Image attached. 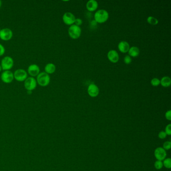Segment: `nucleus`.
<instances>
[{"label":"nucleus","instance_id":"nucleus-9","mask_svg":"<svg viewBox=\"0 0 171 171\" xmlns=\"http://www.w3.org/2000/svg\"><path fill=\"white\" fill-rule=\"evenodd\" d=\"M63 21L65 24L68 25H72L75 22V16L70 12L65 13L62 17Z\"/></svg>","mask_w":171,"mask_h":171},{"label":"nucleus","instance_id":"nucleus-16","mask_svg":"<svg viewBox=\"0 0 171 171\" xmlns=\"http://www.w3.org/2000/svg\"><path fill=\"white\" fill-rule=\"evenodd\" d=\"M56 70V66L54 64L52 63H49L46 64L45 67V71L46 73L50 74L54 72Z\"/></svg>","mask_w":171,"mask_h":171},{"label":"nucleus","instance_id":"nucleus-24","mask_svg":"<svg viewBox=\"0 0 171 171\" xmlns=\"http://www.w3.org/2000/svg\"><path fill=\"white\" fill-rule=\"evenodd\" d=\"M171 125L169 124L168 125H167L165 127V132L167 134V135L170 136L171 135Z\"/></svg>","mask_w":171,"mask_h":171},{"label":"nucleus","instance_id":"nucleus-27","mask_svg":"<svg viewBox=\"0 0 171 171\" xmlns=\"http://www.w3.org/2000/svg\"><path fill=\"white\" fill-rule=\"evenodd\" d=\"M165 118L169 121L171 120V110H169L167 111L165 114Z\"/></svg>","mask_w":171,"mask_h":171},{"label":"nucleus","instance_id":"nucleus-4","mask_svg":"<svg viewBox=\"0 0 171 171\" xmlns=\"http://www.w3.org/2000/svg\"><path fill=\"white\" fill-rule=\"evenodd\" d=\"M70 37L73 39H77L80 37L81 33L80 27L76 25H72L68 30Z\"/></svg>","mask_w":171,"mask_h":171},{"label":"nucleus","instance_id":"nucleus-15","mask_svg":"<svg viewBox=\"0 0 171 171\" xmlns=\"http://www.w3.org/2000/svg\"><path fill=\"white\" fill-rule=\"evenodd\" d=\"M86 8L89 11H94L98 8V2L95 0H89L86 4Z\"/></svg>","mask_w":171,"mask_h":171},{"label":"nucleus","instance_id":"nucleus-25","mask_svg":"<svg viewBox=\"0 0 171 171\" xmlns=\"http://www.w3.org/2000/svg\"><path fill=\"white\" fill-rule=\"evenodd\" d=\"M124 62H125V64H129L131 63L132 62V58L129 55L125 56L124 58Z\"/></svg>","mask_w":171,"mask_h":171},{"label":"nucleus","instance_id":"nucleus-22","mask_svg":"<svg viewBox=\"0 0 171 171\" xmlns=\"http://www.w3.org/2000/svg\"><path fill=\"white\" fill-rule=\"evenodd\" d=\"M151 84L153 86H158L160 84V80L158 78H154L151 80Z\"/></svg>","mask_w":171,"mask_h":171},{"label":"nucleus","instance_id":"nucleus-23","mask_svg":"<svg viewBox=\"0 0 171 171\" xmlns=\"http://www.w3.org/2000/svg\"><path fill=\"white\" fill-rule=\"evenodd\" d=\"M171 142H169V141H167V142H165L164 145H163V149H164L165 150H169L171 149Z\"/></svg>","mask_w":171,"mask_h":171},{"label":"nucleus","instance_id":"nucleus-31","mask_svg":"<svg viewBox=\"0 0 171 171\" xmlns=\"http://www.w3.org/2000/svg\"><path fill=\"white\" fill-rule=\"evenodd\" d=\"M2 68L1 66L0 65V72L2 71Z\"/></svg>","mask_w":171,"mask_h":171},{"label":"nucleus","instance_id":"nucleus-26","mask_svg":"<svg viewBox=\"0 0 171 171\" xmlns=\"http://www.w3.org/2000/svg\"><path fill=\"white\" fill-rule=\"evenodd\" d=\"M167 136V134L165 132L162 131L161 132H159V137L161 139H164L165 138H166Z\"/></svg>","mask_w":171,"mask_h":171},{"label":"nucleus","instance_id":"nucleus-18","mask_svg":"<svg viewBox=\"0 0 171 171\" xmlns=\"http://www.w3.org/2000/svg\"><path fill=\"white\" fill-rule=\"evenodd\" d=\"M160 84L164 87H168L171 85V78L168 76L163 77L160 80Z\"/></svg>","mask_w":171,"mask_h":171},{"label":"nucleus","instance_id":"nucleus-21","mask_svg":"<svg viewBox=\"0 0 171 171\" xmlns=\"http://www.w3.org/2000/svg\"><path fill=\"white\" fill-rule=\"evenodd\" d=\"M163 166V162L161 161L157 160L154 163V167L158 170H160L162 168Z\"/></svg>","mask_w":171,"mask_h":171},{"label":"nucleus","instance_id":"nucleus-6","mask_svg":"<svg viewBox=\"0 0 171 171\" xmlns=\"http://www.w3.org/2000/svg\"><path fill=\"white\" fill-rule=\"evenodd\" d=\"M24 86L28 91H32L36 88L37 81L33 77H29L25 80Z\"/></svg>","mask_w":171,"mask_h":171},{"label":"nucleus","instance_id":"nucleus-8","mask_svg":"<svg viewBox=\"0 0 171 171\" xmlns=\"http://www.w3.org/2000/svg\"><path fill=\"white\" fill-rule=\"evenodd\" d=\"M13 33L9 28H4L0 31V39L2 40L9 41L12 39Z\"/></svg>","mask_w":171,"mask_h":171},{"label":"nucleus","instance_id":"nucleus-19","mask_svg":"<svg viewBox=\"0 0 171 171\" xmlns=\"http://www.w3.org/2000/svg\"><path fill=\"white\" fill-rule=\"evenodd\" d=\"M147 22L149 24L153 25H156L158 23V20L157 19L155 18L154 17L152 16H149L147 18Z\"/></svg>","mask_w":171,"mask_h":171},{"label":"nucleus","instance_id":"nucleus-12","mask_svg":"<svg viewBox=\"0 0 171 171\" xmlns=\"http://www.w3.org/2000/svg\"><path fill=\"white\" fill-rule=\"evenodd\" d=\"M87 91L89 95L93 98L98 96L99 92L98 86L93 84H91L89 85Z\"/></svg>","mask_w":171,"mask_h":171},{"label":"nucleus","instance_id":"nucleus-2","mask_svg":"<svg viewBox=\"0 0 171 171\" xmlns=\"http://www.w3.org/2000/svg\"><path fill=\"white\" fill-rule=\"evenodd\" d=\"M109 13L102 9L99 10L95 14V21L99 23L105 22L109 19Z\"/></svg>","mask_w":171,"mask_h":171},{"label":"nucleus","instance_id":"nucleus-13","mask_svg":"<svg viewBox=\"0 0 171 171\" xmlns=\"http://www.w3.org/2000/svg\"><path fill=\"white\" fill-rule=\"evenodd\" d=\"M107 57L109 60L113 63L117 62L119 60V55L117 51L110 50L107 53Z\"/></svg>","mask_w":171,"mask_h":171},{"label":"nucleus","instance_id":"nucleus-7","mask_svg":"<svg viewBox=\"0 0 171 171\" xmlns=\"http://www.w3.org/2000/svg\"><path fill=\"white\" fill-rule=\"evenodd\" d=\"M1 78L2 81L5 84H10L14 80V73L10 70L4 71L2 73Z\"/></svg>","mask_w":171,"mask_h":171},{"label":"nucleus","instance_id":"nucleus-1","mask_svg":"<svg viewBox=\"0 0 171 171\" xmlns=\"http://www.w3.org/2000/svg\"><path fill=\"white\" fill-rule=\"evenodd\" d=\"M37 83L40 86H47L50 82V77L49 74L45 72L40 73L37 76Z\"/></svg>","mask_w":171,"mask_h":171},{"label":"nucleus","instance_id":"nucleus-30","mask_svg":"<svg viewBox=\"0 0 171 171\" xmlns=\"http://www.w3.org/2000/svg\"><path fill=\"white\" fill-rule=\"evenodd\" d=\"M2 4V1H0V8L1 7Z\"/></svg>","mask_w":171,"mask_h":171},{"label":"nucleus","instance_id":"nucleus-32","mask_svg":"<svg viewBox=\"0 0 171 171\" xmlns=\"http://www.w3.org/2000/svg\"><path fill=\"white\" fill-rule=\"evenodd\" d=\"M1 28H0V31H1Z\"/></svg>","mask_w":171,"mask_h":171},{"label":"nucleus","instance_id":"nucleus-10","mask_svg":"<svg viewBox=\"0 0 171 171\" xmlns=\"http://www.w3.org/2000/svg\"><path fill=\"white\" fill-rule=\"evenodd\" d=\"M154 156L156 159L159 161H163L165 159L167 153L163 147H158L154 151Z\"/></svg>","mask_w":171,"mask_h":171},{"label":"nucleus","instance_id":"nucleus-33","mask_svg":"<svg viewBox=\"0 0 171 171\" xmlns=\"http://www.w3.org/2000/svg\"></svg>","mask_w":171,"mask_h":171},{"label":"nucleus","instance_id":"nucleus-17","mask_svg":"<svg viewBox=\"0 0 171 171\" xmlns=\"http://www.w3.org/2000/svg\"><path fill=\"white\" fill-rule=\"evenodd\" d=\"M128 54L132 57H137L139 54V49L136 46H132V47L129 48Z\"/></svg>","mask_w":171,"mask_h":171},{"label":"nucleus","instance_id":"nucleus-29","mask_svg":"<svg viewBox=\"0 0 171 171\" xmlns=\"http://www.w3.org/2000/svg\"><path fill=\"white\" fill-rule=\"evenodd\" d=\"M74 23H75V25L80 26V25L82 24V20L80 18L76 19H75V22Z\"/></svg>","mask_w":171,"mask_h":171},{"label":"nucleus","instance_id":"nucleus-20","mask_svg":"<svg viewBox=\"0 0 171 171\" xmlns=\"http://www.w3.org/2000/svg\"><path fill=\"white\" fill-rule=\"evenodd\" d=\"M163 165L166 168L170 169L171 168V160L170 158H167L164 159L163 163Z\"/></svg>","mask_w":171,"mask_h":171},{"label":"nucleus","instance_id":"nucleus-14","mask_svg":"<svg viewBox=\"0 0 171 171\" xmlns=\"http://www.w3.org/2000/svg\"><path fill=\"white\" fill-rule=\"evenodd\" d=\"M118 49L122 53H126L128 51L129 49V45L128 42L125 41H122L120 42L118 45Z\"/></svg>","mask_w":171,"mask_h":171},{"label":"nucleus","instance_id":"nucleus-11","mask_svg":"<svg viewBox=\"0 0 171 171\" xmlns=\"http://www.w3.org/2000/svg\"><path fill=\"white\" fill-rule=\"evenodd\" d=\"M28 73L31 76H37L40 73V68L36 64H31L28 67Z\"/></svg>","mask_w":171,"mask_h":171},{"label":"nucleus","instance_id":"nucleus-28","mask_svg":"<svg viewBox=\"0 0 171 171\" xmlns=\"http://www.w3.org/2000/svg\"><path fill=\"white\" fill-rule=\"evenodd\" d=\"M5 52V48L2 45L0 44V56L4 54Z\"/></svg>","mask_w":171,"mask_h":171},{"label":"nucleus","instance_id":"nucleus-5","mask_svg":"<svg viewBox=\"0 0 171 171\" xmlns=\"http://www.w3.org/2000/svg\"><path fill=\"white\" fill-rule=\"evenodd\" d=\"M27 73L25 70L19 69L16 70L14 73V78L19 82H23L27 78Z\"/></svg>","mask_w":171,"mask_h":171},{"label":"nucleus","instance_id":"nucleus-3","mask_svg":"<svg viewBox=\"0 0 171 171\" xmlns=\"http://www.w3.org/2000/svg\"><path fill=\"white\" fill-rule=\"evenodd\" d=\"M14 65V60L10 56L4 57L1 61V66L2 70L4 71L10 70Z\"/></svg>","mask_w":171,"mask_h":171}]
</instances>
